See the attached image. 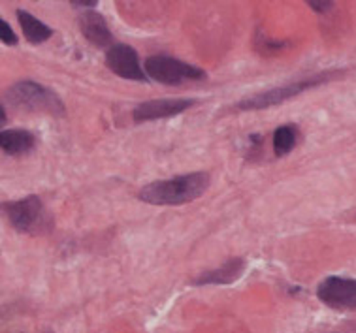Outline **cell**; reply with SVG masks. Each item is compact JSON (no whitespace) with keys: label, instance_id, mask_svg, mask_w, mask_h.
I'll return each instance as SVG.
<instances>
[{"label":"cell","instance_id":"5bb4252c","mask_svg":"<svg viewBox=\"0 0 356 333\" xmlns=\"http://www.w3.org/2000/svg\"><path fill=\"white\" fill-rule=\"evenodd\" d=\"M0 34H2L0 38H2V42H4V44H8V45L17 44V38H15V34H13V31L10 29V25H8L4 19L0 21Z\"/></svg>","mask_w":356,"mask_h":333},{"label":"cell","instance_id":"9c48e42d","mask_svg":"<svg viewBox=\"0 0 356 333\" xmlns=\"http://www.w3.org/2000/svg\"><path fill=\"white\" fill-rule=\"evenodd\" d=\"M79 29H81V34L85 38L89 40L92 45H97V47H108L113 42V34H111L110 26L98 12L91 10V12L81 13Z\"/></svg>","mask_w":356,"mask_h":333},{"label":"cell","instance_id":"7a4b0ae2","mask_svg":"<svg viewBox=\"0 0 356 333\" xmlns=\"http://www.w3.org/2000/svg\"><path fill=\"white\" fill-rule=\"evenodd\" d=\"M6 102L13 108H23L29 111H44L51 115H65V104L60 98L36 81H19L6 90Z\"/></svg>","mask_w":356,"mask_h":333},{"label":"cell","instance_id":"5b68a950","mask_svg":"<svg viewBox=\"0 0 356 333\" xmlns=\"http://www.w3.org/2000/svg\"><path fill=\"white\" fill-rule=\"evenodd\" d=\"M318 300L332 309L355 311L356 309V279L328 277L317 289Z\"/></svg>","mask_w":356,"mask_h":333},{"label":"cell","instance_id":"7c38bea8","mask_svg":"<svg viewBox=\"0 0 356 333\" xmlns=\"http://www.w3.org/2000/svg\"><path fill=\"white\" fill-rule=\"evenodd\" d=\"M17 19H19L21 31H23L25 38L29 40L31 44H42V42H46V40H49L53 36L51 26L44 25L42 21L36 19L31 13L19 10V12H17Z\"/></svg>","mask_w":356,"mask_h":333},{"label":"cell","instance_id":"6da1fadb","mask_svg":"<svg viewBox=\"0 0 356 333\" xmlns=\"http://www.w3.org/2000/svg\"><path fill=\"white\" fill-rule=\"evenodd\" d=\"M209 186V175L204 172L187 173L168 181H155L140 190V200L153 205H181L200 198Z\"/></svg>","mask_w":356,"mask_h":333},{"label":"cell","instance_id":"4fadbf2b","mask_svg":"<svg viewBox=\"0 0 356 333\" xmlns=\"http://www.w3.org/2000/svg\"><path fill=\"white\" fill-rule=\"evenodd\" d=\"M300 140V130L296 129V124H283L275 130L273 134V151L275 156H285L296 147V143Z\"/></svg>","mask_w":356,"mask_h":333},{"label":"cell","instance_id":"277c9868","mask_svg":"<svg viewBox=\"0 0 356 333\" xmlns=\"http://www.w3.org/2000/svg\"><path fill=\"white\" fill-rule=\"evenodd\" d=\"M143 70H145L147 77L164 85H179L187 79H206L204 70L187 65V63H181L174 57H166V55L147 57Z\"/></svg>","mask_w":356,"mask_h":333},{"label":"cell","instance_id":"ba28073f","mask_svg":"<svg viewBox=\"0 0 356 333\" xmlns=\"http://www.w3.org/2000/svg\"><path fill=\"white\" fill-rule=\"evenodd\" d=\"M195 106V100H185V98H170V100H151V102L140 104L134 109V121L145 122L164 119V117L179 115L183 111Z\"/></svg>","mask_w":356,"mask_h":333},{"label":"cell","instance_id":"8992f818","mask_svg":"<svg viewBox=\"0 0 356 333\" xmlns=\"http://www.w3.org/2000/svg\"><path fill=\"white\" fill-rule=\"evenodd\" d=\"M106 66L113 74L124 77V79H132V81H145L147 79V74L143 70V66L140 65L138 53L134 51V47L127 44L111 45L106 53Z\"/></svg>","mask_w":356,"mask_h":333},{"label":"cell","instance_id":"8fae6325","mask_svg":"<svg viewBox=\"0 0 356 333\" xmlns=\"http://www.w3.org/2000/svg\"><path fill=\"white\" fill-rule=\"evenodd\" d=\"M36 138L26 130H4L0 134V147L8 154H25L34 147Z\"/></svg>","mask_w":356,"mask_h":333},{"label":"cell","instance_id":"30bf717a","mask_svg":"<svg viewBox=\"0 0 356 333\" xmlns=\"http://www.w3.org/2000/svg\"><path fill=\"white\" fill-rule=\"evenodd\" d=\"M243 271H245V260L234 258L222 263L220 268L202 273L198 279H195V284H228V282L238 281Z\"/></svg>","mask_w":356,"mask_h":333},{"label":"cell","instance_id":"9a60e30c","mask_svg":"<svg viewBox=\"0 0 356 333\" xmlns=\"http://www.w3.org/2000/svg\"><path fill=\"white\" fill-rule=\"evenodd\" d=\"M309 6L313 8V10H317V12H326V10H330V8L334 6V2H313V0H311Z\"/></svg>","mask_w":356,"mask_h":333},{"label":"cell","instance_id":"2e32d148","mask_svg":"<svg viewBox=\"0 0 356 333\" xmlns=\"http://www.w3.org/2000/svg\"><path fill=\"white\" fill-rule=\"evenodd\" d=\"M72 6H97V0H87V2H81V0H72Z\"/></svg>","mask_w":356,"mask_h":333},{"label":"cell","instance_id":"3957f363","mask_svg":"<svg viewBox=\"0 0 356 333\" xmlns=\"http://www.w3.org/2000/svg\"><path fill=\"white\" fill-rule=\"evenodd\" d=\"M341 72H324V74H318V76L307 77V79H300V81H291V83L283 85V87H277V89L266 90L262 95H254V97L247 98V100H241L238 104V109H264L272 108V106H277V104L285 102L289 98L298 97L300 92L315 87V85L326 83L330 81L336 76H339Z\"/></svg>","mask_w":356,"mask_h":333},{"label":"cell","instance_id":"52a82bcc","mask_svg":"<svg viewBox=\"0 0 356 333\" xmlns=\"http://www.w3.org/2000/svg\"><path fill=\"white\" fill-rule=\"evenodd\" d=\"M4 211H6L13 228H17L19 232H29L38 225L40 217H42V202L38 196H26L17 202L4 204Z\"/></svg>","mask_w":356,"mask_h":333}]
</instances>
